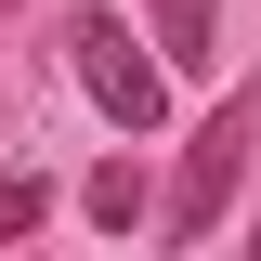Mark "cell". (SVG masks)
<instances>
[{"label": "cell", "mask_w": 261, "mask_h": 261, "mask_svg": "<svg viewBox=\"0 0 261 261\" xmlns=\"http://www.w3.org/2000/svg\"><path fill=\"white\" fill-rule=\"evenodd\" d=\"M248 130H261V79H248V92H235L222 118H209V130L183 144V170H170V196H157V235H170V248H196V235H209V222L235 209V170H248Z\"/></svg>", "instance_id": "cell-2"}, {"label": "cell", "mask_w": 261, "mask_h": 261, "mask_svg": "<svg viewBox=\"0 0 261 261\" xmlns=\"http://www.w3.org/2000/svg\"><path fill=\"white\" fill-rule=\"evenodd\" d=\"M39 209H53V183H39V170H13V183H0V248H13V235H39Z\"/></svg>", "instance_id": "cell-5"}, {"label": "cell", "mask_w": 261, "mask_h": 261, "mask_svg": "<svg viewBox=\"0 0 261 261\" xmlns=\"http://www.w3.org/2000/svg\"><path fill=\"white\" fill-rule=\"evenodd\" d=\"M0 13H27V0H0Z\"/></svg>", "instance_id": "cell-6"}, {"label": "cell", "mask_w": 261, "mask_h": 261, "mask_svg": "<svg viewBox=\"0 0 261 261\" xmlns=\"http://www.w3.org/2000/svg\"><path fill=\"white\" fill-rule=\"evenodd\" d=\"M65 65H79V92H92L130 144H144V130H170V65L130 53V27L105 13V0H92V13H65Z\"/></svg>", "instance_id": "cell-1"}, {"label": "cell", "mask_w": 261, "mask_h": 261, "mask_svg": "<svg viewBox=\"0 0 261 261\" xmlns=\"http://www.w3.org/2000/svg\"><path fill=\"white\" fill-rule=\"evenodd\" d=\"M248 261H261V235H248Z\"/></svg>", "instance_id": "cell-7"}, {"label": "cell", "mask_w": 261, "mask_h": 261, "mask_svg": "<svg viewBox=\"0 0 261 261\" xmlns=\"http://www.w3.org/2000/svg\"><path fill=\"white\" fill-rule=\"evenodd\" d=\"M79 209H92L105 235H130V222H144V209H157V196H144V170H130V157H105L92 183H79Z\"/></svg>", "instance_id": "cell-4"}, {"label": "cell", "mask_w": 261, "mask_h": 261, "mask_svg": "<svg viewBox=\"0 0 261 261\" xmlns=\"http://www.w3.org/2000/svg\"><path fill=\"white\" fill-rule=\"evenodd\" d=\"M144 13H157V65H222V0H144Z\"/></svg>", "instance_id": "cell-3"}]
</instances>
